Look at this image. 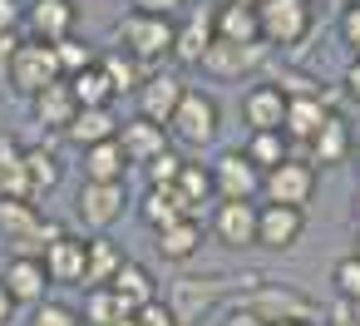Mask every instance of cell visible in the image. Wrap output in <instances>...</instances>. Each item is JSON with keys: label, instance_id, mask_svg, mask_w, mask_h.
Masks as SVG:
<instances>
[{"label": "cell", "instance_id": "obj_45", "mask_svg": "<svg viewBox=\"0 0 360 326\" xmlns=\"http://www.w3.org/2000/svg\"><path fill=\"white\" fill-rule=\"evenodd\" d=\"M15 50H20V35L15 30H0V75L11 70V60H15Z\"/></svg>", "mask_w": 360, "mask_h": 326}, {"label": "cell", "instance_id": "obj_13", "mask_svg": "<svg viewBox=\"0 0 360 326\" xmlns=\"http://www.w3.org/2000/svg\"><path fill=\"white\" fill-rule=\"evenodd\" d=\"M306 232V213L301 208H281V203H257V247L286 252L296 247Z\"/></svg>", "mask_w": 360, "mask_h": 326}, {"label": "cell", "instance_id": "obj_6", "mask_svg": "<svg viewBox=\"0 0 360 326\" xmlns=\"http://www.w3.org/2000/svg\"><path fill=\"white\" fill-rule=\"evenodd\" d=\"M6 80H11V89H15V94H25V99H35V94H40V89H50V84H60L55 45L20 40V50H15V60H11V70H6Z\"/></svg>", "mask_w": 360, "mask_h": 326}, {"label": "cell", "instance_id": "obj_25", "mask_svg": "<svg viewBox=\"0 0 360 326\" xmlns=\"http://www.w3.org/2000/svg\"><path fill=\"white\" fill-rule=\"evenodd\" d=\"M207 45H212V15L193 11L183 25H173V60L178 65H202Z\"/></svg>", "mask_w": 360, "mask_h": 326}, {"label": "cell", "instance_id": "obj_24", "mask_svg": "<svg viewBox=\"0 0 360 326\" xmlns=\"http://www.w3.org/2000/svg\"><path fill=\"white\" fill-rule=\"evenodd\" d=\"M0 198L35 203L30 178H25V144H15L11 134H0Z\"/></svg>", "mask_w": 360, "mask_h": 326}, {"label": "cell", "instance_id": "obj_2", "mask_svg": "<svg viewBox=\"0 0 360 326\" xmlns=\"http://www.w3.org/2000/svg\"><path fill=\"white\" fill-rule=\"evenodd\" d=\"M114 35H119L114 50H124V55L139 60L143 70H153L158 60L173 55V15H139V11H129V15L114 25Z\"/></svg>", "mask_w": 360, "mask_h": 326}, {"label": "cell", "instance_id": "obj_5", "mask_svg": "<svg viewBox=\"0 0 360 326\" xmlns=\"http://www.w3.org/2000/svg\"><path fill=\"white\" fill-rule=\"evenodd\" d=\"M222 129V114H217V99L202 94V89H188L168 119V139H178L183 149H207Z\"/></svg>", "mask_w": 360, "mask_h": 326}, {"label": "cell", "instance_id": "obj_46", "mask_svg": "<svg viewBox=\"0 0 360 326\" xmlns=\"http://www.w3.org/2000/svg\"><path fill=\"white\" fill-rule=\"evenodd\" d=\"M217 326H262V321H257V316H247V311H242V306H227V311H222V321H217Z\"/></svg>", "mask_w": 360, "mask_h": 326}, {"label": "cell", "instance_id": "obj_29", "mask_svg": "<svg viewBox=\"0 0 360 326\" xmlns=\"http://www.w3.org/2000/svg\"><path fill=\"white\" fill-rule=\"evenodd\" d=\"M158 242V252L168 257V262H188V257H198V247H202V222L198 218H183V222H173V227H163V232H153Z\"/></svg>", "mask_w": 360, "mask_h": 326}, {"label": "cell", "instance_id": "obj_32", "mask_svg": "<svg viewBox=\"0 0 360 326\" xmlns=\"http://www.w3.org/2000/svg\"><path fill=\"white\" fill-rule=\"evenodd\" d=\"M25 178H30V193H35V198H40V193H50V188H60V178H65L60 153H55V149H45V144L25 149Z\"/></svg>", "mask_w": 360, "mask_h": 326}, {"label": "cell", "instance_id": "obj_34", "mask_svg": "<svg viewBox=\"0 0 360 326\" xmlns=\"http://www.w3.org/2000/svg\"><path fill=\"white\" fill-rule=\"evenodd\" d=\"M173 193L183 198V208H188V218H198V208L212 198V173L202 168V163H183V173H178V183H173Z\"/></svg>", "mask_w": 360, "mask_h": 326}, {"label": "cell", "instance_id": "obj_47", "mask_svg": "<svg viewBox=\"0 0 360 326\" xmlns=\"http://www.w3.org/2000/svg\"><path fill=\"white\" fill-rule=\"evenodd\" d=\"M345 94L360 104V60H350V70H345Z\"/></svg>", "mask_w": 360, "mask_h": 326}, {"label": "cell", "instance_id": "obj_1", "mask_svg": "<svg viewBox=\"0 0 360 326\" xmlns=\"http://www.w3.org/2000/svg\"><path fill=\"white\" fill-rule=\"evenodd\" d=\"M232 306H242V311H247V316H257L262 326H276V321H301V326H311V321L321 316V306H316L306 291L281 287V282H262V287L242 291Z\"/></svg>", "mask_w": 360, "mask_h": 326}, {"label": "cell", "instance_id": "obj_42", "mask_svg": "<svg viewBox=\"0 0 360 326\" xmlns=\"http://www.w3.org/2000/svg\"><path fill=\"white\" fill-rule=\"evenodd\" d=\"M340 40L350 45V55L360 60V6H350L345 15H340Z\"/></svg>", "mask_w": 360, "mask_h": 326}, {"label": "cell", "instance_id": "obj_55", "mask_svg": "<svg viewBox=\"0 0 360 326\" xmlns=\"http://www.w3.org/2000/svg\"><path fill=\"white\" fill-rule=\"evenodd\" d=\"M276 326H301V321H276Z\"/></svg>", "mask_w": 360, "mask_h": 326}, {"label": "cell", "instance_id": "obj_27", "mask_svg": "<svg viewBox=\"0 0 360 326\" xmlns=\"http://www.w3.org/2000/svg\"><path fill=\"white\" fill-rule=\"evenodd\" d=\"M84 153V183H124L129 178V163H124V153H119V144L109 139V144H94V149H79Z\"/></svg>", "mask_w": 360, "mask_h": 326}, {"label": "cell", "instance_id": "obj_52", "mask_svg": "<svg viewBox=\"0 0 360 326\" xmlns=\"http://www.w3.org/2000/svg\"><path fill=\"white\" fill-rule=\"evenodd\" d=\"M355 257H360V227H355Z\"/></svg>", "mask_w": 360, "mask_h": 326}, {"label": "cell", "instance_id": "obj_38", "mask_svg": "<svg viewBox=\"0 0 360 326\" xmlns=\"http://www.w3.org/2000/svg\"><path fill=\"white\" fill-rule=\"evenodd\" d=\"M330 282H335V291H340L345 306H360V257H355V252L330 267Z\"/></svg>", "mask_w": 360, "mask_h": 326}, {"label": "cell", "instance_id": "obj_15", "mask_svg": "<svg viewBox=\"0 0 360 326\" xmlns=\"http://www.w3.org/2000/svg\"><path fill=\"white\" fill-rule=\"evenodd\" d=\"M266 55H271L266 45H227V40H212L207 55H202V75H212V80H242Z\"/></svg>", "mask_w": 360, "mask_h": 326}, {"label": "cell", "instance_id": "obj_30", "mask_svg": "<svg viewBox=\"0 0 360 326\" xmlns=\"http://www.w3.org/2000/svg\"><path fill=\"white\" fill-rule=\"evenodd\" d=\"M99 70H104V80L114 84V94H139V84L153 75V70H143L139 60H129L124 50H99Z\"/></svg>", "mask_w": 360, "mask_h": 326}, {"label": "cell", "instance_id": "obj_19", "mask_svg": "<svg viewBox=\"0 0 360 326\" xmlns=\"http://www.w3.org/2000/svg\"><path fill=\"white\" fill-rule=\"evenodd\" d=\"M350 149H355V134H350V124L340 119V114H330L321 129H316V139L306 144V163L316 168H335V163H345L350 158Z\"/></svg>", "mask_w": 360, "mask_h": 326}, {"label": "cell", "instance_id": "obj_21", "mask_svg": "<svg viewBox=\"0 0 360 326\" xmlns=\"http://www.w3.org/2000/svg\"><path fill=\"white\" fill-rule=\"evenodd\" d=\"M242 119L252 124V134H281L286 94H281L276 84H252V94L242 99Z\"/></svg>", "mask_w": 360, "mask_h": 326}, {"label": "cell", "instance_id": "obj_8", "mask_svg": "<svg viewBox=\"0 0 360 326\" xmlns=\"http://www.w3.org/2000/svg\"><path fill=\"white\" fill-rule=\"evenodd\" d=\"M311 193H316V168L301 163V158H286L271 173H262V198L266 203H281V208H301L306 213Z\"/></svg>", "mask_w": 360, "mask_h": 326}, {"label": "cell", "instance_id": "obj_3", "mask_svg": "<svg viewBox=\"0 0 360 326\" xmlns=\"http://www.w3.org/2000/svg\"><path fill=\"white\" fill-rule=\"evenodd\" d=\"M316 15H311V0H266L257 11V30L266 50H291L311 35Z\"/></svg>", "mask_w": 360, "mask_h": 326}, {"label": "cell", "instance_id": "obj_41", "mask_svg": "<svg viewBox=\"0 0 360 326\" xmlns=\"http://www.w3.org/2000/svg\"><path fill=\"white\" fill-rule=\"evenodd\" d=\"M134 326H178V316L168 311V301H153V306L134 311Z\"/></svg>", "mask_w": 360, "mask_h": 326}, {"label": "cell", "instance_id": "obj_18", "mask_svg": "<svg viewBox=\"0 0 360 326\" xmlns=\"http://www.w3.org/2000/svg\"><path fill=\"white\" fill-rule=\"evenodd\" d=\"M212 237L222 247H257V203H217Z\"/></svg>", "mask_w": 360, "mask_h": 326}, {"label": "cell", "instance_id": "obj_54", "mask_svg": "<svg viewBox=\"0 0 360 326\" xmlns=\"http://www.w3.org/2000/svg\"><path fill=\"white\" fill-rule=\"evenodd\" d=\"M119 326H134V316H124V321H119Z\"/></svg>", "mask_w": 360, "mask_h": 326}, {"label": "cell", "instance_id": "obj_35", "mask_svg": "<svg viewBox=\"0 0 360 326\" xmlns=\"http://www.w3.org/2000/svg\"><path fill=\"white\" fill-rule=\"evenodd\" d=\"M129 311L119 306V296L109 291V287H89L84 291V306H79V321L84 326H119Z\"/></svg>", "mask_w": 360, "mask_h": 326}, {"label": "cell", "instance_id": "obj_11", "mask_svg": "<svg viewBox=\"0 0 360 326\" xmlns=\"http://www.w3.org/2000/svg\"><path fill=\"white\" fill-rule=\"evenodd\" d=\"M114 144H119V153H124L129 168H148L158 153H168V129H158V124H148V119L134 114V119H119Z\"/></svg>", "mask_w": 360, "mask_h": 326}, {"label": "cell", "instance_id": "obj_50", "mask_svg": "<svg viewBox=\"0 0 360 326\" xmlns=\"http://www.w3.org/2000/svg\"><path fill=\"white\" fill-rule=\"evenodd\" d=\"M232 6H247V11H262V6H266V0H232Z\"/></svg>", "mask_w": 360, "mask_h": 326}, {"label": "cell", "instance_id": "obj_20", "mask_svg": "<svg viewBox=\"0 0 360 326\" xmlns=\"http://www.w3.org/2000/svg\"><path fill=\"white\" fill-rule=\"evenodd\" d=\"M109 291L119 296V306H124L129 316L158 301V282H153V272H148L143 262H129V257H124V267L114 272V282H109Z\"/></svg>", "mask_w": 360, "mask_h": 326}, {"label": "cell", "instance_id": "obj_9", "mask_svg": "<svg viewBox=\"0 0 360 326\" xmlns=\"http://www.w3.org/2000/svg\"><path fill=\"white\" fill-rule=\"evenodd\" d=\"M129 208V188L124 183H79V198H75V213L84 227L94 232H109Z\"/></svg>", "mask_w": 360, "mask_h": 326}, {"label": "cell", "instance_id": "obj_36", "mask_svg": "<svg viewBox=\"0 0 360 326\" xmlns=\"http://www.w3.org/2000/svg\"><path fill=\"white\" fill-rule=\"evenodd\" d=\"M55 65H60V80H75V75H84V70H94V65H99V50H94L89 40L70 35V40H60V45H55Z\"/></svg>", "mask_w": 360, "mask_h": 326}, {"label": "cell", "instance_id": "obj_48", "mask_svg": "<svg viewBox=\"0 0 360 326\" xmlns=\"http://www.w3.org/2000/svg\"><path fill=\"white\" fill-rule=\"evenodd\" d=\"M326 326H360V321H355V311H350V306L340 301V306H335V311L326 316Z\"/></svg>", "mask_w": 360, "mask_h": 326}, {"label": "cell", "instance_id": "obj_7", "mask_svg": "<svg viewBox=\"0 0 360 326\" xmlns=\"http://www.w3.org/2000/svg\"><path fill=\"white\" fill-rule=\"evenodd\" d=\"M207 173H212V198L217 203H257V193H262V173L247 163L242 149H227L217 163H207Z\"/></svg>", "mask_w": 360, "mask_h": 326}, {"label": "cell", "instance_id": "obj_51", "mask_svg": "<svg viewBox=\"0 0 360 326\" xmlns=\"http://www.w3.org/2000/svg\"><path fill=\"white\" fill-rule=\"evenodd\" d=\"M355 227H360V188H355Z\"/></svg>", "mask_w": 360, "mask_h": 326}, {"label": "cell", "instance_id": "obj_12", "mask_svg": "<svg viewBox=\"0 0 360 326\" xmlns=\"http://www.w3.org/2000/svg\"><path fill=\"white\" fill-rule=\"evenodd\" d=\"M0 287L11 291L15 306H30V311H35L40 301H50V277H45V267H40V257H25V252H15V257L6 262Z\"/></svg>", "mask_w": 360, "mask_h": 326}, {"label": "cell", "instance_id": "obj_56", "mask_svg": "<svg viewBox=\"0 0 360 326\" xmlns=\"http://www.w3.org/2000/svg\"><path fill=\"white\" fill-rule=\"evenodd\" d=\"M350 153H355V158H360V144H355V149H350Z\"/></svg>", "mask_w": 360, "mask_h": 326}, {"label": "cell", "instance_id": "obj_28", "mask_svg": "<svg viewBox=\"0 0 360 326\" xmlns=\"http://www.w3.org/2000/svg\"><path fill=\"white\" fill-rule=\"evenodd\" d=\"M114 134H119V119H114V109H79V114H75V124L65 129V139H75L79 149L109 144Z\"/></svg>", "mask_w": 360, "mask_h": 326}, {"label": "cell", "instance_id": "obj_31", "mask_svg": "<svg viewBox=\"0 0 360 326\" xmlns=\"http://www.w3.org/2000/svg\"><path fill=\"white\" fill-rule=\"evenodd\" d=\"M139 218H143L153 232H163V227L183 222V218H188V208H183V198H178L173 188H148V193H143V203H139Z\"/></svg>", "mask_w": 360, "mask_h": 326}, {"label": "cell", "instance_id": "obj_44", "mask_svg": "<svg viewBox=\"0 0 360 326\" xmlns=\"http://www.w3.org/2000/svg\"><path fill=\"white\" fill-rule=\"evenodd\" d=\"M183 6V0H129V11H139V15H173Z\"/></svg>", "mask_w": 360, "mask_h": 326}, {"label": "cell", "instance_id": "obj_43", "mask_svg": "<svg viewBox=\"0 0 360 326\" xmlns=\"http://www.w3.org/2000/svg\"><path fill=\"white\" fill-rule=\"evenodd\" d=\"M25 25V0H0V30H20Z\"/></svg>", "mask_w": 360, "mask_h": 326}, {"label": "cell", "instance_id": "obj_4", "mask_svg": "<svg viewBox=\"0 0 360 326\" xmlns=\"http://www.w3.org/2000/svg\"><path fill=\"white\" fill-rule=\"evenodd\" d=\"M65 227H55L35 203H15V198H0V237L25 247V257H40Z\"/></svg>", "mask_w": 360, "mask_h": 326}, {"label": "cell", "instance_id": "obj_26", "mask_svg": "<svg viewBox=\"0 0 360 326\" xmlns=\"http://www.w3.org/2000/svg\"><path fill=\"white\" fill-rule=\"evenodd\" d=\"M119 267H124V252L114 247V237H104V232L84 237V291L89 287H109Z\"/></svg>", "mask_w": 360, "mask_h": 326}, {"label": "cell", "instance_id": "obj_14", "mask_svg": "<svg viewBox=\"0 0 360 326\" xmlns=\"http://www.w3.org/2000/svg\"><path fill=\"white\" fill-rule=\"evenodd\" d=\"M40 267H45L50 287H84V237L60 232V237L40 252Z\"/></svg>", "mask_w": 360, "mask_h": 326}, {"label": "cell", "instance_id": "obj_22", "mask_svg": "<svg viewBox=\"0 0 360 326\" xmlns=\"http://www.w3.org/2000/svg\"><path fill=\"white\" fill-rule=\"evenodd\" d=\"M30 104H35V124H40L45 134H65V129L75 124V114H79V104H75V94H70L65 80L50 84V89H40Z\"/></svg>", "mask_w": 360, "mask_h": 326}, {"label": "cell", "instance_id": "obj_17", "mask_svg": "<svg viewBox=\"0 0 360 326\" xmlns=\"http://www.w3.org/2000/svg\"><path fill=\"white\" fill-rule=\"evenodd\" d=\"M330 119V104L321 94H306V99H286V119H281V139L291 149H306L316 139V129Z\"/></svg>", "mask_w": 360, "mask_h": 326}, {"label": "cell", "instance_id": "obj_10", "mask_svg": "<svg viewBox=\"0 0 360 326\" xmlns=\"http://www.w3.org/2000/svg\"><path fill=\"white\" fill-rule=\"evenodd\" d=\"M25 25H30V40L60 45L79 25V6L75 0H25Z\"/></svg>", "mask_w": 360, "mask_h": 326}, {"label": "cell", "instance_id": "obj_53", "mask_svg": "<svg viewBox=\"0 0 360 326\" xmlns=\"http://www.w3.org/2000/svg\"><path fill=\"white\" fill-rule=\"evenodd\" d=\"M340 6H345V11H350V6H360V0H340Z\"/></svg>", "mask_w": 360, "mask_h": 326}, {"label": "cell", "instance_id": "obj_23", "mask_svg": "<svg viewBox=\"0 0 360 326\" xmlns=\"http://www.w3.org/2000/svg\"><path fill=\"white\" fill-rule=\"evenodd\" d=\"M212 40H227V45H262L257 11H247V6H232V0H222V6L212 11Z\"/></svg>", "mask_w": 360, "mask_h": 326}, {"label": "cell", "instance_id": "obj_40", "mask_svg": "<svg viewBox=\"0 0 360 326\" xmlns=\"http://www.w3.org/2000/svg\"><path fill=\"white\" fill-rule=\"evenodd\" d=\"M30 326H84V321H79V311L65 306V301H40V306L30 311Z\"/></svg>", "mask_w": 360, "mask_h": 326}, {"label": "cell", "instance_id": "obj_39", "mask_svg": "<svg viewBox=\"0 0 360 326\" xmlns=\"http://www.w3.org/2000/svg\"><path fill=\"white\" fill-rule=\"evenodd\" d=\"M183 163H188V158H183V153H173V149H168V153H158V158L148 163V188H173V183H178V173H183Z\"/></svg>", "mask_w": 360, "mask_h": 326}, {"label": "cell", "instance_id": "obj_37", "mask_svg": "<svg viewBox=\"0 0 360 326\" xmlns=\"http://www.w3.org/2000/svg\"><path fill=\"white\" fill-rule=\"evenodd\" d=\"M242 153H247V163H252L257 173H271L276 163H286V158H291V149H286V139H281V134H252Z\"/></svg>", "mask_w": 360, "mask_h": 326}, {"label": "cell", "instance_id": "obj_16", "mask_svg": "<svg viewBox=\"0 0 360 326\" xmlns=\"http://www.w3.org/2000/svg\"><path fill=\"white\" fill-rule=\"evenodd\" d=\"M183 94H188V84H183L178 75H148V80L139 84V119L168 129V119H173V109H178Z\"/></svg>", "mask_w": 360, "mask_h": 326}, {"label": "cell", "instance_id": "obj_33", "mask_svg": "<svg viewBox=\"0 0 360 326\" xmlns=\"http://www.w3.org/2000/svg\"><path fill=\"white\" fill-rule=\"evenodd\" d=\"M65 84H70V94H75L79 109H109V104H114V84L104 80L99 65L84 70V75H75V80H65Z\"/></svg>", "mask_w": 360, "mask_h": 326}, {"label": "cell", "instance_id": "obj_49", "mask_svg": "<svg viewBox=\"0 0 360 326\" xmlns=\"http://www.w3.org/2000/svg\"><path fill=\"white\" fill-rule=\"evenodd\" d=\"M15 321V301H11V291L0 287V326H11Z\"/></svg>", "mask_w": 360, "mask_h": 326}, {"label": "cell", "instance_id": "obj_57", "mask_svg": "<svg viewBox=\"0 0 360 326\" xmlns=\"http://www.w3.org/2000/svg\"><path fill=\"white\" fill-rule=\"evenodd\" d=\"M183 6H193V0H183Z\"/></svg>", "mask_w": 360, "mask_h": 326}]
</instances>
